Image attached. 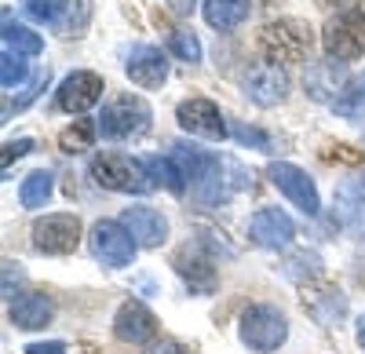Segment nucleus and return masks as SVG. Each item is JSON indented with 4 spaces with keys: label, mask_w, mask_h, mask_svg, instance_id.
I'll list each match as a JSON object with an SVG mask.
<instances>
[{
    "label": "nucleus",
    "mask_w": 365,
    "mask_h": 354,
    "mask_svg": "<svg viewBox=\"0 0 365 354\" xmlns=\"http://www.w3.org/2000/svg\"><path fill=\"white\" fill-rule=\"evenodd\" d=\"M88 172L103 190H113V194H150L158 187L150 168H146V161L128 157V154H113V150L96 154L91 165H88Z\"/></svg>",
    "instance_id": "nucleus-1"
},
{
    "label": "nucleus",
    "mask_w": 365,
    "mask_h": 354,
    "mask_svg": "<svg viewBox=\"0 0 365 354\" xmlns=\"http://www.w3.org/2000/svg\"><path fill=\"white\" fill-rule=\"evenodd\" d=\"M259 48L267 55V63H307V55L314 48V29L303 22V19H278V22H267L259 29Z\"/></svg>",
    "instance_id": "nucleus-2"
},
{
    "label": "nucleus",
    "mask_w": 365,
    "mask_h": 354,
    "mask_svg": "<svg viewBox=\"0 0 365 354\" xmlns=\"http://www.w3.org/2000/svg\"><path fill=\"white\" fill-rule=\"evenodd\" d=\"M154 121V110L146 106V99L132 95V92H120L113 99L103 103V113L96 117V128L103 139L110 142H120V139H135L150 128Z\"/></svg>",
    "instance_id": "nucleus-3"
},
{
    "label": "nucleus",
    "mask_w": 365,
    "mask_h": 354,
    "mask_svg": "<svg viewBox=\"0 0 365 354\" xmlns=\"http://www.w3.org/2000/svg\"><path fill=\"white\" fill-rule=\"evenodd\" d=\"M237 336H241V343H245L249 350L270 354V350H278L289 340V318L274 303H252V307H245V314H241Z\"/></svg>",
    "instance_id": "nucleus-4"
},
{
    "label": "nucleus",
    "mask_w": 365,
    "mask_h": 354,
    "mask_svg": "<svg viewBox=\"0 0 365 354\" xmlns=\"http://www.w3.org/2000/svg\"><path fill=\"white\" fill-rule=\"evenodd\" d=\"M322 48L336 63H354L365 55V11H336L322 29Z\"/></svg>",
    "instance_id": "nucleus-5"
},
{
    "label": "nucleus",
    "mask_w": 365,
    "mask_h": 354,
    "mask_svg": "<svg viewBox=\"0 0 365 354\" xmlns=\"http://www.w3.org/2000/svg\"><path fill=\"white\" fill-rule=\"evenodd\" d=\"M88 245H91V256H96L103 267L110 271H125L132 267V259H135V238L128 234L125 223H117V219H99L96 227H91L88 234Z\"/></svg>",
    "instance_id": "nucleus-6"
},
{
    "label": "nucleus",
    "mask_w": 365,
    "mask_h": 354,
    "mask_svg": "<svg viewBox=\"0 0 365 354\" xmlns=\"http://www.w3.org/2000/svg\"><path fill=\"white\" fill-rule=\"evenodd\" d=\"M175 121H179L182 132H190V135H197V139H208V142H223V139L230 135V125L223 121L220 106L212 103V99H201V95L182 99V103L175 106Z\"/></svg>",
    "instance_id": "nucleus-7"
},
{
    "label": "nucleus",
    "mask_w": 365,
    "mask_h": 354,
    "mask_svg": "<svg viewBox=\"0 0 365 354\" xmlns=\"http://www.w3.org/2000/svg\"><path fill=\"white\" fill-rule=\"evenodd\" d=\"M267 175H270V183L278 187L303 216H318V212H322L318 187H314V179H311V175L303 172L299 165H292V161H270Z\"/></svg>",
    "instance_id": "nucleus-8"
},
{
    "label": "nucleus",
    "mask_w": 365,
    "mask_h": 354,
    "mask_svg": "<svg viewBox=\"0 0 365 354\" xmlns=\"http://www.w3.org/2000/svg\"><path fill=\"white\" fill-rule=\"evenodd\" d=\"M81 245V219L77 216H44L34 223V249L44 256H70Z\"/></svg>",
    "instance_id": "nucleus-9"
},
{
    "label": "nucleus",
    "mask_w": 365,
    "mask_h": 354,
    "mask_svg": "<svg viewBox=\"0 0 365 354\" xmlns=\"http://www.w3.org/2000/svg\"><path fill=\"white\" fill-rule=\"evenodd\" d=\"M289 88H292V80H289L285 66L267 63V58H263V63H256V66L245 73V95H249L256 106H263V110L285 103V99H289Z\"/></svg>",
    "instance_id": "nucleus-10"
},
{
    "label": "nucleus",
    "mask_w": 365,
    "mask_h": 354,
    "mask_svg": "<svg viewBox=\"0 0 365 354\" xmlns=\"http://www.w3.org/2000/svg\"><path fill=\"white\" fill-rule=\"evenodd\" d=\"M103 92H106V84H103L99 73H91V70H73L70 77H63V84H58L55 106L66 110V113H88L91 106H99Z\"/></svg>",
    "instance_id": "nucleus-11"
},
{
    "label": "nucleus",
    "mask_w": 365,
    "mask_h": 354,
    "mask_svg": "<svg viewBox=\"0 0 365 354\" xmlns=\"http://www.w3.org/2000/svg\"><path fill=\"white\" fill-rule=\"evenodd\" d=\"M354 77L347 73V63H336V58H322V63H311L307 66V77H303V88H307V95L314 99V103H325V106H332L344 92H347V84H351Z\"/></svg>",
    "instance_id": "nucleus-12"
},
{
    "label": "nucleus",
    "mask_w": 365,
    "mask_h": 354,
    "mask_svg": "<svg viewBox=\"0 0 365 354\" xmlns=\"http://www.w3.org/2000/svg\"><path fill=\"white\" fill-rule=\"evenodd\" d=\"M249 238H252V245H259L267 252H285L296 238V223L282 209H259L249 219Z\"/></svg>",
    "instance_id": "nucleus-13"
},
{
    "label": "nucleus",
    "mask_w": 365,
    "mask_h": 354,
    "mask_svg": "<svg viewBox=\"0 0 365 354\" xmlns=\"http://www.w3.org/2000/svg\"><path fill=\"white\" fill-rule=\"evenodd\" d=\"M113 336L117 340H125V343H154V336H158V318L150 314V307L146 303H139V300H125L117 307V314H113Z\"/></svg>",
    "instance_id": "nucleus-14"
},
{
    "label": "nucleus",
    "mask_w": 365,
    "mask_h": 354,
    "mask_svg": "<svg viewBox=\"0 0 365 354\" xmlns=\"http://www.w3.org/2000/svg\"><path fill=\"white\" fill-rule=\"evenodd\" d=\"M120 223L128 227V234L135 238L139 249H158L168 238V219L158 209H150V204H132V209H125L120 212Z\"/></svg>",
    "instance_id": "nucleus-15"
},
{
    "label": "nucleus",
    "mask_w": 365,
    "mask_h": 354,
    "mask_svg": "<svg viewBox=\"0 0 365 354\" xmlns=\"http://www.w3.org/2000/svg\"><path fill=\"white\" fill-rule=\"evenodd\" d=\"M125 73H128L132 84H139V88H161V84L168 80V58H165V51L154 48V44H139V48H132L128 58H125Z\"/></svg>",
    "instance_id": "nucleus-16"
},
{
    "label": "nucleus",
    "mask_w": 365,
    "mask_h": 354,
    "mask_svg": "<svg viewBox=\"0 0 365 354\" xmlns=\"http://www.w3.org/2000/svg\"><path fill=\"white\" fill-rule=\"evenodd\" d=\"M168 157L179 168V175H182L187 187H194L201 175H208L212 168H216V161H220V154H208V150H201V146H194V142H172Z\"/></svg>",
    "instance_id": "nucleus-17"
},
{
    "label": "nucleus",
    "mask_w": 365,
    "mask_h": 354,
    "mask_svg": "<svg viewBox=\"0 0 365 354\" xmlns=\"http://www.w3.org/2000/svg\"><path fill=\"white\" fill-rule=\"evenodd\" d=\"M51 314L55 311H51V300L44 296V292H26V296H19L11 303V326L34 333V329H44L48 326Z\"/></svg>",
    "instance_id": "nucleus-18"
},
{
    "label": "nucleus",
    "mask_w": 365,
    "mask_h": 354,
    "mask_svg": "<svg viewBox=\"0 0 365 354\" xmlns=\"http://www.w3.org/2000/svg\"><path fill=\"white\" fill-rule=\"evenodd\" d=\"M336 216L351 230L365 227V175H354V179H344L336 187Z\"/></svg>",
    "instance_id": "nucleus-19"
},
{
    "label": "nucleus",
    "mask_w": 365,
    "mask_h": 354,
    "mask_svg": "<svg viewBox=\"0 0 365 354\" xmlns=\"http://www.w3.org/2000/svg\"><path fill=\"white\" fill-rule=\"evenodd\" d=\"M175 271L190 281V288L208 292L212 285H216V271H212V259L201 256L197 245H182V252L175 256Z\"/></svg>",
    "instance_id": "nucleus-20"
},
{
    "label": "nucleus",
    "mask_w": 365,
    "mask_h": 354,
    "mask_svg": "<svg viewBox=\"0 0 365 354\" xmlns=\"http://www.w3.org/2000/svg\"><path fill=\"white\" fill-rule=\"evenodd\" d=\"M201 11H205V22H208L212 29L227 33V29H237L241 22L249 19L252 0H205Z\"/></svg>",
    "instance_id": "nucleus-21"
},
{
    "label": "nucleus",
    "mask_w": 365,
    "mask_h": 354,
    "mask_svg": "<svg viewBox=\"0 0 365 354\" xmlns=\"http://www.w3.org/2000/svg\"><path fill=\"white\" fill-rule=\"evenodd\" d=\"M55 190V175L48 168H37V172H29L22 187H19V201H22V209H44L48 197Z\"/></svg>",
    "instance_id": "nucleus-22"
},
{
    "label": "nucleus",
    "mask_w": 365,
    "mask_h": 354,
    "mask_svg": "<svg viewBox=\"0 0 365 354\" xmlns=\"http://www.w3.org/2000/svg\"><path fill=\"white\" fill-rule=\"evenodd\" d=\"M311 314L322 321V326H336V321L347 314V300L340 288H322L318 296H311Z\"/></svg>",
    "instance_id": "nucleus-23"
},
{
    "label": "nucleus",
    "mask_w": 365,
    "mask_h": 354,
    "mask_svg": "<svg viewBox=\"0 0 365 354\" xmlns=\"http://www.w3.org/2000/svg\"><path fill=\"white\" fill-rule=\"evenodd\" d=\"M4 48L19 51V55H41L44 51V41L34 33V29H26L19 22H11V15H4Z\"/></svg>",
    "instance_id": "nucleus-24"
},
{
    "label": "nucleus",
    "mask_w": 365,
    "mask_h": 354,
    "mask_svg": "<svg viewBox=\"0 0 365 354\" xmlns=\"http://www.w3.org/2000/svg\"><path fill=\"white\" fill-rule=\"evenodd\" d=\"M99 139V128L91 121H73L63 135H58V150L63 154H88Z\"/></svg>",
    "instance_id": "nucleus-25"
},
{
    "label": "nucleus",
    "mask_w": 365,
    "mask_h": 354,
    "mask_svg": "<svg viewBox=\"0 0 365 354\" xmlns=\"http://www.w3.org/2000/svg\"><path fill=\"white\" fill-rule=\"evenodd\" d=\"M19 8L26 19H34V22H58L66 11H70V0H19Z\"/></svg>",
    "instance_id": "nucleus-26"
},
{
    "label": "nucleus",
    "mask_w": 365,
    "mask_h": 354,
    "mask_svg": "<svg viewBox=\"0 0 365 354\" xmlns=\"http://www.w3.org/2000/svg\"><path fill=\"white\" fill-rule=\"evenodd\" d=\"M146 168H150V175H154V183H165L172 194L187 190V183H182V175H179V168L172 165L168 154H165V157H146Z\"/></svg>",
    "instance_id": "nucleus-27"
},
{
    "label": "nucleus",
    "mask_w": 365,
    "mask_h": 354,
    "mask_svg": "<svg viewBox=\"0 0 365 354\" xmlns=\"http://www.w3.org/2000/svg\"><path fill=\"white\" fill-rule=\"evenodd\" d=\"M332 110H336L340 117H351V121H358V117H365V80H351L347 92L332 103Z\"/></svg>",
    "instance_id": "nucleus-28"
},
{
    "label": "nucleus",
    "mask_w": 365,
    "mask_h": 354,
    "mask_svg": "<svg viewBox=\"0 0 365 354\" xmlns=\"http://www.w3.org/2000/svg\"><path fill=\"white\" fill-rule=\"evenodd\" d=\"M29 77V66H26V55H19V51H11V48H4V55H0V84L11 88L15 84H22Z\"/></svg>",
    "instance_id": "nucleus-29"
},
{
    "label": "nucleus",
    "mask_w": 365,
    "mask_h": 354,
    "mask_svg": "<svg viewBox=\"0 0 365 354\" xmlns=\"http://www.w3.org/2000/svg\"><path fill=\"white\" fill-rule=\"evenodd\" d=\"M285 274H289L292 281L318 278V274H322V259H318V252H296V256H289V259H285Z\"/></svg>",
    "instance_id": "nucleus-30"
},
{
    "label": "nucleus",
    "mask_w": 365,
    "mask_h": 354,
    "mask_svg": "<svg viewBox=\"0 0 365 354\" xmlns=\"http://www.w3.org/2000/svg\"><path fill=\"white\" fill-rule=\"evenodd\" d=\"M230 135H234L241 146H252V150H259V154H274L270 135L259 132V128H252V125H245V121H234V125H230Z\"/></svg>",
    "instance_id": "nucleus-31"
},
{
    "label": "nucleus",
    "mask_w": 365,
    "mask_h": 354,
    "mask_svg": "<svg viewBox=\"0 0 365 354\" xmlns=\"http://www.w3.org/2000/svg\"><path fill=\"white\" fill-rule=\"evenodd\" d=\"M168 48H172V55L182 58V63H201V41L190 33V29H175V33L168 37Z\"/></svg>",
    "instance_id": "nucleus-32"
},
{
    "label": "nucleus",
    "mask_w": 365,
    "mask_h": 354,
    "mask_svg": "<svg viewBox=\"0 0 365 354\" xmlns=\"http://www.w3.org/2000/svg\"><path fill=\"white\" fill-rule=\"evenodd\" d=\"M44 88H48V70H44V66H41V70H37V73H34V77H29V84H26V88H22V95H19V99H15V110H26V106H29V103H34V99H37V95H41V92H44Z\"/></svg>",
    "instance_id": "nucleus-33"
},
{
    "label": "nucleus",
    "mask_w": 365,
    "mask_h": 354,
    "mask_svg": "<svg viewBox=\"0 0 365 354\" xmlns=\"http://www.w3.org/2000/svg\"><path fill=\"white\" fill-rule=\"evenodd\" d=\"M22 281V263H4V296L15 303V288Z\"/></svg>",
    "instance_id": "nucleus-34"
},
{
    "label": "nucleus",
    "mask_w": 365,
    "mask_h": 354,
    "mask_svg": "<svg viewBox=\"0 0 365 354\" xmlns=\"http://www.w3.org/2000/svg\"><path fill=\"white\" fill-rule=\"evenodd\" d=\"M29 150H34V139H15V142H4V168L19 157H26Z\"/></svg>",
    "instance_id": "nucleus-35"
},
{
    "label": "nucleus",
    "mask_w": 365,
    "mask_h": 354,
    "mask_svg": "<svg viewBox=\"0 0 365 354\" xmlns=\"http://www.w3.org/2000/svg\"><path fill=\"white\" fill-rule=\"evenodd\" d=\"M146 354H190L187 347H182L179 340H154L146 347Z\"/></svg>",
    "instance_id": "nucleus-36"
},
{
    "label": "nucleus",
    "mask_w": 365,
    "mask_h": 354,
    "mask_svg": "<svg viewBox=\"0 0 365 354\" xmlns=\"http://www.w3.org/2000/svg\"><path fill=\"white\" fill-rule=\"evenodd\" d=\"M22 354H66V343H58V340H51V343H29Z\"/></svg>",
    "instance_id": "nucleus-37"
},
{
    "label": "nucleus",
    "mask_w": 365,
    "mask_h": 354,
    "mask_svg": "<svg viewBox=\"0 0 365 354\" xmlns=\"http://www.w3.org/2000/svg\"><path fill=\"white\" fill-rule=\"evenodd\" d=\"M168 8H172L175 15H190V11L197 8V0H168Z\"/></svg>",
    "instance_id": "nucleus-38"
},
{
    "label": "nucleus",
    "mask_w": 365,
    "mask_h": 354,
    "mask_svg": "<svg viewBox=\"0 0 365 354\" xmlns=\"http://www.w3.org/2000/svg\"><path fill=\"white\" fill-rule=\"evenodd\" d=\"M318 4H322V8H344V11H354L361 0H318Z\"/></svg>",
    "instance_id": "nucleus-39"
},
{
    "label": "nucleus",
    "mask_w": 365,
    "mask_h": 354,
    "mask_svg": "<svg viewBox=\"0 0 365 354\" xmlns=\"http://www.w3.org/2000/svg\"><path fill=\"white\" fill-rule=\"evenodd\" d=\"M358 343H361V350H365V314L358 318Z\"/></svg>",
    "instance_id": "nucleus-40"
}]
</instances>
